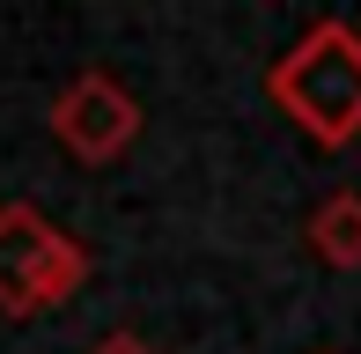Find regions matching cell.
Returning a JSON list of instances; mask_svg holds the SVG:
<instances>
[{"label": "cell", "mask_w": 361, "mask_h": 354, "mask_svg": "<svg viewBox=\"0 0 361 354\" xmlns=\"http://www.w3.org/2000/svg\"><path fill=\"white\" fill-rule=\"evenodd\" d=\"M266 96L317 148H354L361 140V37L347 23H310L302 37L273 59Z\"/></svg>", "instance_id": "1"}, {"label": "cell", "mask_w": 361, "mask_h": 354, "mask_svg": "<svg viewBox=\"0 0 361 354\" xmlns=\"http://www.w3.org/2000/svg\"><path fill=\"white\" fill-rule=\"evenodd\" d=\"M81 281H89V251L59 221H44L37 207H0V310L8 317L59 310Z\"/></svg>", "instance_id": "2"}, {"label": "cell", "mask_w": 361, "mask_h": 354, "mask_svg": "<svg viewBox=\"0 0 361 354\" xmlns=\"http://www.w3.org/2000/svg\"><path fill=\"white\" fill-rule=\"evenodd\" d=\"M52 133L81 163H111V155H126L140 140V104L111 74H74L59 89V104H52Z\"/></svg>", "instance_id": "3"}, {"label": "cell", "mask_w": 361, "mask_h": 354, "mask_svg": "<svg viewBox=\"0 0 361 354\" xmlns=\"http://www.w3.org/2000/svg\"><path fill=\"white\" fill-rule=\"evenodd\" d=\"M302 244L317 251L332 273H361V192L354 185H339V192H324L317 207H310V221H302Z\"/></svg>", "instance_id": "4"}, {"label": "cell", "mask_w": 361, "mask_h": 354, "mask_svg": "<svg viewBox=\"0 0 361 354\" xmlns=\"http://www.w3.org/2000/svg\"><path fill=\"white\" fill-rule=\"evenodd\" d=\"M89 354H155V347H147L140 332H104V340H96Z\"/></svg>", "instance_id": "5"}]
</instances>
